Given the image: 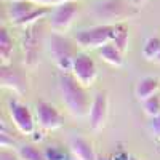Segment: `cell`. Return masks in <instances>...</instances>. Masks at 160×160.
Returning <instances> with one entry per match:
<instances>
[{"mask_svg":"<svg viewBox=\"0 0 160 160\" xmlns=\"http://www.w3.org/2000/svg\"><path fill=\"white\" fill-rule=\"evenodd\" d=\"M58 88L61 93L62 102L74 117H85L90 114V96L87 93V87H83L72 75V72L61 71L58 77Z\"/></svg>","mask_w":160,"mask_h":160,"instance_id":"obj_1","label":"cell"},{"mask_svg":"<svg viewBox=\"0 0 160 160\" xmlns=\"http://www.w3.org/2000/svg\"><path fill=\"white\" fill-rule=\"evenodd\" d=\"M139 13V7L133 0H101L95 7L93 15L102 19V24H118Z\"/></svg>","mask_w":160,"mask_h":160,"instance_id":"obj_2","label":"cell"},{"mask_svg":"<svg viewBox=\"0 0 160 160\" xmlns=\"http://www.w3.org/2000/svg\"><path fill=\"white\" fill-rule=\"evenodd\" d=\"M77 42L71 40L69 37L62 35L61 32H53L47 38V47L51 55V59L59 68V71L71 72L72 62L77 56Z\"/></svg>","mask_w":160,"mask_h":160,"instance_id":"obj_3","label":"cell"},{"mask_svg":"<svg viewBox=\"0 0 160 160\" xmlns=\"http://www.w3.org/2000/svg\"><path fill=\"white\" fill-rule=\"evenodd\" d=\"M45 24L40 19L37 22H32L29 26H26L22 31V38H21V47L24 53V64L34 68L38 64L40 59V51H42V45L45 40Z\"/></svg>","mask_w":160,"mask_h":160,"instance_id":"obj_4","label":"cell"},{"mask_svg":"<svg viewBox=\"0 0 160 160\" xmlns=\"http://www.w3.org/2000/svg\"><path fill=\"white\" fill-rule=\"evenodd\" d=\"M114 34H115V24H98V26H93V28L78 31L74 38L77 45L91 50L112 42Z\"/></svg>","mask_w":160,"mask_h":160,"instance_id":"obj_5","label":"cell"},{"mask_svg":"<svg viewBox=\"0 0 160 160\" xmlns=\"http://www.w3.org/2000/svg\"><path fill=\"white\" fill-rule=\"evenodd\" d=\"M78 15V0H69L56 5L50 13V28L55 32H66Z\"/></svg>","mask_w":160,"mask_h":160,"instance_id":"obj_6","label":"cell"},{"mask_svg":"<svg viewBox=\"0 0 160 160\" xmlns=\"http://www.w3.org/2000/svg\"><path fill=\"white\" fill-rule=\"evenodd\" d=\"M72 75L78 80L83 87H91L95 83V80L98 77V68H96V62L93 61V58L87 53H77V56L72 62V69H71Z\"/></svg>","mask_w":160,"mask_h":160,"instance_id":"obj_7","label":"cell"},{"mask_svg":"<svg viewBox=\"0 0 160 160\" xmlns=\"http://www.w3.org/2000/svg\"><path fill=\"white\" fill-rule=\"evenodd\" d=\"M8 114L11 117V122L22 135H31L35 130V120L31 112V109L24 102L18 99L8 101Z\"/></svg>","mask_w":160,"mask_h":160,"instance_id":"obj_8","label":"cell"},{"mask_svg":"<svg viewBox=\"0 0 160 160\" xmlns=\"http://www.w3.org/2000/svg\"><path fill=\"white\" fill-rule=\"evenodd\" d=\"M109 112V101H108V91H98L91 101L90 108V128L93 131H99L106 120H108Z\"/></svg>","mask_w":160,"mask_h":160,"instance_id":"obj_9","label":"cell"},{"mask_svg":"<svg viewBox=\"0 0 160 160\" xmlns=\"http://www.w3.org/2000/svg\"><path fill=\"white\" fill-rule=\"evenodd\" d=\"M35 112H37L38 125L45 130H58L64 123V118H62L61 112L53 104H50L47 101H38Z\"/></svg>","mask_w":160,"mask_h":160,"instance_id":"obj_10","label":"cell"},{"mask_svg":"<svg viewBox=\"0 0 160 160\" xmlns=\"http://www.w3.org/2000/svg\"><path fill=\"white\" fill-rule=\"evenodd\" d=\"M0 82L2 87L13 90L18 95H22L28 90V83H26V77L15 69L11 64H2L0 66Z\"/></svg>","mask_w":160,"mask_h":160,"instance_id":"obj_11","label":"cell"},{"mask_svg":"<svg viewBox=\"0 0 160 160\" xmlns=\"http://www.w3.org/2000/svg\"><path fill=\"white\" fill-rule=\"evenodd\" d=\"M7 7H5V11L10 18V21L15 26L19 19H22L26 15L38 7V3L32 2V0H7Z\"/></svg>","mask_w":160,"mask_h":160,"instance_id":"obj_12","label":"cell"},{"mask_svg":"<svg viewBox=\"0 0 160 160\" xmlns=\"http://www.w3.org/2000/svg\"><path fill=\"white\" fill-rule=\"evenodd\" d=\"M69 148L77 160H96L98 158V155L95 154V149H93V144L83 138H74L71 141Z\"/></svg>","mask_w":160,"mask_h":160,"instance_id":"obj_13","label":"cell"},{"mask_svg":"<svg viewBox=\"0 0 160 160\" xmlns=\"http://www.w3.org/2000/svg\"><path fill=\"white\" fill-rule=\"evenodd\" d=\"M160 87V82L158 78L155 77H142L139 82L136 83V88H135V95L139 101H144L154 95H157V90Z\"/></svg>","mask_w":160,"mask_h":160,"instance_id":"obj_14","label":"cell"},{"mask_svg":"<svg viewBox=\"0 0 160 160\" xmlns=\"http://www.w3.org/2000/svg\"><path fill=\"white\" fill-rule=\"evenodd\" d=\"M99 51V56L111 66H115V68H120V66H123V55L125 53L120 51V48L114 43V42H109L102 47L98 48Z\"/></svg>","mask_w":160,"mask_h":160,"instance_id":"obj_15","label":"cell"},{"mask_svg":"<svg viewBox=\"0 0 160 160\" xmlns=\"http://www.w3.org/2000/svg\"><path fill=\"white\" fill-rule=\"evenodd\" d=\"M13 50H15V40L5 28H2L0 29V58H2V64H10Z\"/></svg>","mask_w":160,"mask_h":160,"instance_id":"obj_16","label":"cell"},{"mask_svg":"<svg viewBox=\"0 0 160 160\" xmlns=\"http://www.w3.org/2000/svg\"><path fill=\"white\" fill-rule=\"evenodd\" d=\"M18 155L21 160H47L45 152L38 151L32 144H22L18 148Z\"/></svg>","mask_w":160,"mask_h":160,"instance_id":"obj_17","label":"cell"},{"mask_svg":"<svg viewBox=\"0 0 160 160\" xmlns=\"http://www.w3.org/2000/svg\"><path fill=\"white\" fill-rule=\"evenodd\" d=\"M128 28L125 26V22H118L115 24V34H114V40L112 42L120 48V51L125 53L128 48Z\"/></svg>","mask_w":160,"mask_h":160,"instance_id":"obj_18","label":"cell"},{"mask_svg":"<svg viewBox=\"0 0 160 160\" xmlns=\"http://www.w3.org/2000/svg\"><path fill=\"white\" fill-rule=\"evenodd\" d=\"M160 53V37H149L148 40L144 42V47H142V55L146 59H157Z\"/></svg>","mask_w":160,"mask_h":160,"instance_id":"obj_19","label":"cell"},{"mask_svg":"<svg viewBox=\"0 0 160 160\" xmlns=\"http://www.w3.org/2000/svg\"><path fill=\"white\" fill-rule=\"evenodd\" d=\"M144 106V112L148 114L149 117H155L160 114V95H154L148 99L142 101Z\"/></svg>","mask_w":160,"mask_h":160,"instance_id":"obj_20","label":"cell"},{"mask_svg":"<svg viewBox=\"0 0 160 160\" xmlns=\"http://www.w3.org/2000/svg\"><path fill=\"white\" fill-rule=\"evenodd\" d=\"M0 146L2 148H13L15 146V139H13V136L8 135L7 125L3 122H2V128H0Z\"/></svg>","mask_w":160,"mask_h":160,"instance_id":"obj_21","label":"cell"},{"mask_svg":"<svg viewBox=\"0 0 160 160\" xmlns=\"http://www.w3.org/2000/svg\"><path fill=\"white\" fill-rule=\"evenodd\" d=\"M151 131L154 133V136L160 138V114L155 117H151V123H149Z\"/></svg>","mask_w":160,"mask_h":160,"instance_id":"obj_22","label":"cell"},{"mask_svg":"<svg viewBox=\"0 0 160 160\" xmlns=\"http://www.w3.org/2000/svg\"><path fill=\"white\" fill-rule=\"evenodd\" d=\"M0 160H21V157L13 151H8V148H2V151H0Z\"/></svg>","mask_w":160,"mask_h":160,"instance_id":"obj_23","label":"cell"},{"mask_svg":"<svg viewBox=\"0 0 160 160\" xmlns=\"http://www.w3.org/2000/svg\"><path fill=\"white\" fill-rule=\"evenodd\" d=\"M3 2H7V0H3ZM32 2H35L38 5H59L64 2H69V0H32Z\"/></svg>","mask_w":160,"mask_h":160,"instance_id":"obj_24","label":"cell"},{"mask_svg":"<svg viewBox=\"0 0 160 160\" xmlns=\"http://www.w3.org/2000/svg\"><path fill=\"white\" fill-rule=\"evenodd\" d=\"M133 2H135V3L138 5V7H142V5H144L146 2H148V0H133Z\"/></svg>","mask_w":160,"mask_h":160,"instance_id":"obj_25","label":"cell"},{"mask_svg":"<svg viewBox=\"0 0 160 160\" xmlns=\"http://www.w3.org/2000/svg\"><path fill=\"white\" fill-rule=\"evenodd\" d=\"M96 160H111V158H108V157H104V155H98V158Z\"/></svg>","mask_w":160,"mask_h":160,"instance_id":"obj_26","label":"cell"},{"mask_svg":"<svg viewBox=\"0 0 160 160\" xmlns=\"http://www.w3.org/2000/svg\"><path fill=\"white\" fill-rule=\"evenodd\" d=\"M157 62H160V53H158V56H157V59H155Z\"/></svg>","mask_w":160,"mask_h":160,"instance_id":"obj_27","label":"cell"}]
</instances>
